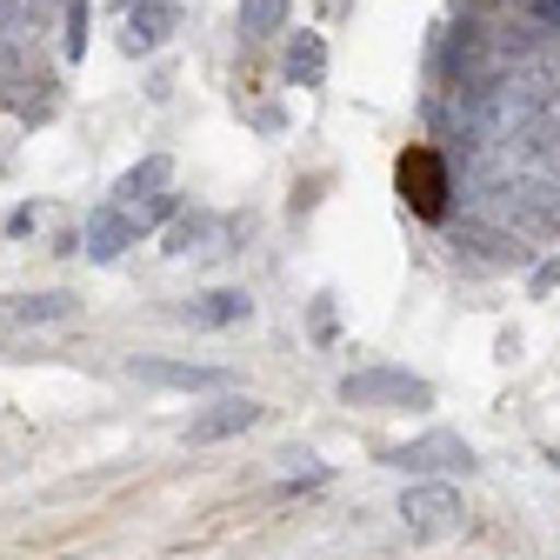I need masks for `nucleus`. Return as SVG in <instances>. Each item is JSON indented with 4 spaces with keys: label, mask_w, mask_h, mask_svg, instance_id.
Here are the masks:
<instances>
[{
    "label": "nucleus",
    "mask_w": 560,
    "mask_h": 560,
    "mask_svg": "<svg viewBox=\"0 0 560 560\" xmlns=\"http://www.w3.org/2000/svg\"><path fill=\"white\" fill-rule=\"evenodd\" d=\"M460 494L454 487H441V480H420V487H407L400 494V527L413 534V540H447V534H460Z\"/></svg>",
    "instance_id": "f257e3e1"
},
{
    "label": "nucleus",
    "mask_w": 560,
    "mask_h": 560,
    "mask_svg": "<svg viewBox=\"0 0 560 560\" xmlns=\"http://www.w3.org/2000/svg\"><path fill=\"white\" fill-rule=\"evenodd\" d=\"M340 400L347 407H428L434 387L413 381V374H400V368H361V374L340 381Z\"/></svg>",
    "instance_id": "f03ea898"
},
{
    "label": "nucleus",
    "mask_w": 560,
    "mask_h": 560,
    "mask_svg": "<svg viewBox=\"0 0 560 560\" xmlns=\"http://www.w3.org/2000/svg\"><path fill=\"white\" fill-rule=\"evenodd\" d=\"M381 460L400 467V474H447V467H474V447L460 434H420L407 447H387Z\"/></svg>",
    "instance_id": "7ed1b4c3"
},
{
    "label": "nucleus",
    "mask_w": 560,
    "mask_h": 560,
    "mask_svg": "<svg viewBox=\"0 0 560 560\" xmlns=\"http://www.w3.org/2000/svg\"><path fill=\"white\" fill-rule=\"evenodd\" d=\"M260 420H267V407H260V400L228 394L221 407H207V413H194V420H187V441H194V447H207V441H234V434L260 428Z\"/></svg>",
    "instance_id": "20e7f679"
},
{
    "label": "nucleus",
    "mask_w": 560,
    "mask_h": 560,
    "mask_svg": "<svg viewBox=\"0 0 560 560\" xmlns=\"http://www.w3.org/2000/svg\"><path fill=\"white\" fill-rule=\"evenodd\" d=\"M174 34H180V8H174V0H127V34H120L127 54H154Z\"/></svg>",
    "instance_id": "39448f33"
},
{
    "label": "nucleus",
    "mask_w": 560,
    "mask_h": 560,
    "mask_svg": "<svg viewBox=\"0 0 560 560\" xmlns=\"http://www.w3.org/2000/svg\"><path fill=\"white\" fill-rule=\"evenodd\" d=\"M400 194L413 200V214H441V194H447V167H441V154H428V148H413L407 161H400Z\"/></svg>",
    "instance_id": "423d86ee"
},
{
    "label": "nucleus",
    "mask_w": 560,
    "mask_h": 560,
    "mask_svg": "<svg viewBox=\"0 0 560 560\" xmlns=\"http://www.w3.org/2000/svg\"><path fill=\"white\" fill-rule=\"evenodd\" d=\"M133 241H140V234L127 228V214H120V207H101V214H88L81 254H88V260H120V254H127Z\"/></svg>",
    "instance_id": "0eeeda50"
},
{
    "label": "nucleus",
    "mask_w": 560,
    "mask_h": 560,
    "mask_svg": "<svg viewBox=\"0 0 560 560\" xmlns=\"http://www.w3.org/2000/svg\"><path fill=\"white\" fill-rule=\"evenodd\" d=\"M133 374L154 387H228V368H194V361H133Z\"/></svg>",
    "instance_id": "6e6552de"
},
{
    "label": "nucleus",
    "mask_w": 560,
    "mask_h": 560,
    "mask_svg": "<svg viewBox=\"0 0 560 560\" xmlns=\"http://www.w3.org/2000/svg\"><path fill=\"white\" fill-rule=\"evenodd\" d=\"M254 314V301L241 294V288H221V294H200L194 307H187V320L194 327H234V320H247Z\"/></svg>",
    "instance_id": "1a4fd4ad"
},
{
    "label": "nucleus",
    "mask_w": 560,
    "mask_h": 560,
    "mask_svg": "<svg viewBox=\"0 0 560 560\" xmlns=\"http://www.w3.org/2000/svg\"><path fill=\"white\" fill-rule=\"evenodd\" d=\"M288 74H294L301 88H320V81H327V40H320V34H294V40H288Z\"/></svg>",
    "instance_id": "9d476101"
},
{
    "label": "nucleus",
    "mask_w": 560,
    "mask_h": 560,
    "mask_svg": "<svg viewBox=\"0 0 560 560\" xmlns=\"http://www.w3.org/2000/svg\"><path fill=\"white\" fill-rule=\"evenodd\" d=\"M167 180H174V161H167V154H148L140 167H127V174H120L114 200H148V194H161Z\"/></svg>",
    "instance_id": "9b49d317"
},
{
    "label": "nucleus",
    "mask_w": 560,
    "mask_h": 560,
    "mask_svg": "<svg viewBox=\"0 0 560 560\" xmlns=\"http://www.w3.org/2000/svg\"><path fill=\"white\" fill-rule=\"evenodd\" d=\"M288 27V0H241V34L260 40V34H280Z\"/></svg>",
    "instance_id": "f8f14e48"
},
{
    "label": "nucleus",
    "mask_w": 560,
    "mask_h": 560,
    "mask_svg": "<svg viewBox=\"0 0 560 560\" xmlns=\"http://www.w3.org/2000/svg\"><path fill=\"white\" fill-rule=\"evenodd\" d=\"M221 228L207 221V214H180L174 228H167V254H207V241H214Z\"/></svg>",
    "instance_id": "ddd939ff"
},
{
    "label": "nucleus",
    "mask_w": 560,
    "mask_h": 560,
    "mask_svg": "<svg viewBox=\"0 0 560 560\" xmlns=\"http://www.w3.org/2000/svg\"><path fill=\"white\" fill-rule=\"evenodd\" d=\"M114 207L127 214V228H133V234H148V228H161V221L174 214V194L161 187V194H148V200H114Z\"/></svg>",
    "instance_id": "4468645a"
},
{
    "label": "nucleus",
    "mask_w": 560,
    "mask_h": 560,
    "mask_svg": "<svg viewBox=\"0 0 560 560\" xmlns=\"http://www.w3.org/2000/svg\"><path fill=\"white\" fill-rule=\"evenodd\" d=\"M74 314V294H34V301H14V320H67Z\"/></svg>",
    "instance_id": "2eb2a0df"
},
{
    "label": "nucleus",
    "mask_w": 560,
    "mask_h": 560,
    "mask_svg": "<svg viewBox=\"0 0 560 560\" xmlns=\"http://www.w3.org/2000/svg\"><path fill=\"white\" fill-rule=\"evenodd\" d=\"M88 21H94L88 0H67V60H88Z\"/></svg>",
    "instance_id": "dca6fc26"
},
{
    "label": "nucleus",
    "mask_w": 560,
    "mask_h": 560,
    "mask_svg": "<svg viewBox=\"0 0 560 560\" xmlns=\"http://www.w3.org/2000/svg\"><path fill=\"white\" fill-rule=\"evenodd\" d=\"M521 14H527L534 27H547V34H560V0H521Z\"/></svg>",
    "instance_id": "f3484780"
},
{
    "label": "nucleus",
    "mask_w": 560,
    "mask_h": 560,
    "mask_svg": "<svg viewBox=\"0 0 560 560\" xmlns=\"http://www.w3.org/2000/svg\"><path fill=\"white\" fill-rule=\"evenodd\" d=\"M527 288H534V294H553V288H560V254L534 267V280H527Z\"/></svg>",
    "instance_id": "a211bd4d"
},
{
    "label": "nucleus",
    "mask_w": 560,
    "mask_h": 560,
    "mask_svg": "<svg viewBox=\"0 0 560 560\" xmlns=\"http://www.w3.org/2000/svg\"><path fill=\"white\" fill-rule=\"evenodd\" d=\"M553 467H560V447H553Z\"/></svg>",
    "instance_id": "6ab92c4d"
},
{
    "label": "nucleus",
    "mask_w": 560,
    "mask_h": 560,
    "mask_svg": "<svg viewBox=\"0 0 560 560\" xmlns=\"http://www.w3.org/2000/svg\"><path fill=\"white\" fill-rule=\"evenodd\" d=\"M514 8H521V0H514Z\"/></svg>",
    "instance_id": "aec40b11"
}]
</instances>
